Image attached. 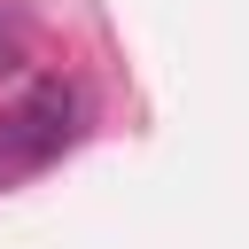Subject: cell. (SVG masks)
<instances>
[{"label": "cell", "mask_w": 249, "mask_h": 249, "mask_svg": "<svg viewBox=\"0 0 249 249\" xmlns=\"http://www.w3.org/2000/svg\"><path fill=\"white\" fill-rule=\"evenodd\" d=\"M78 140V93L62 78H39L8 117H0V171H31Z\"/></svg>", "instance_id": "1"}, {"label": "cell", "mask_w": 249, "mask_h": 249, "mask_svg": "<svg viewBox=\"0 0 249 249\" xmlns=\"http://www.w3.org/2000/svg\"><path fill=\"white\" fill-rule=\"evenodd\" d=\"M16 54H23V47H16V31L0 23V70H16Z\"/></svg>", "instance_id": "2"}]
</instances>
